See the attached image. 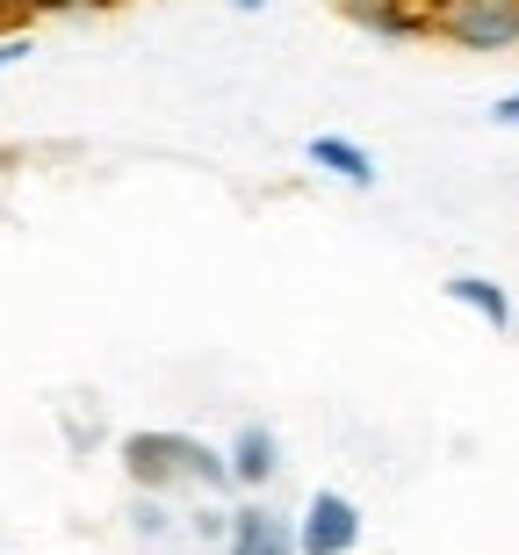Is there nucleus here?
<instances>
[{
    "label": "nucleus",
    "mask_w": 519,
    "mask_h": 555,
    "mask_svg": "<svg viewBox=\"0 0 519 555\" xmlns=\"http://www.w3.org/2000/svg\"><path fill=\"white\" fill-rule=\"evenodd\" d=\"M0 8H8V0H0Z\"/></svg>",
    "instance_id": "obj_18"
},
{
    "label": "nucleus",
    "mask_w": 519,
    "mask_h": 555,
    "mask_svg": "<svg viewBox=\"0 0 519 555\" xmlns=\"http://www.w3.org/2000/svg\"><path fill=\"white\" fill-rule=\"evenodd\" d=\"M15 59H29V37H22V29H15V37H0V73H8Z\"/></svg>",
    "instance_id": "obj_11"
},
{
    "label": "nucleus",
    "mask_w": 519,
    "mask_h": 555,
    "mask_svg": "<svg viewBox=\"0 0 519 555\" xmlns=\"http://www.w3.org/2000/svg\"><path fill=\"white\" fill-rule=\"evenodd\" d=\"M29 8H43V15H73V8H94V0H29Z\"/></svg>",
    "instance_id": "obj_12"
},
{
    "label": "nucleus",
    "mask_w": 519,
    "mask_h": 555,
    "mask_svg": "<svg viewBox=\"0 0 519 555\" xmlns=\"http://www.w3.org/2000/svg\"><path fill=\"white\" fill-rule=\"evenodd\" d=\"M368 37H382V43H404V37H426L433 29V15H418L412 0H375L368 15H353Z\"/></svg>",
    "instance_id": "obj_8"
},
{
    "label": "nucleus",
    "mask_w": 519,
    "mask_h": 555,
    "mask_svg": "<svg viewBox=\"0 0 519 555\" xmlns=\"http://www.w3.org/2000/svg\"><path fill=\"white\" fill-rule=\"evenodd\" d=\"M224 462H231V483H238V491H268L274 476H282V440H274V426L246 418V426L231 433Z\"/></svg>",
    "instance_id": "obj_4"
},
{
    "label": "nucleus",
    "mask_w": 519,
    "mask_h": 555,
    "mask_svg": "<svg viewBox=\"0 0 519 555\" xmlns=\"http://www.w3.org/2000/svg\"><path fill=\"white\" fill-rule=\"evenodd\" d=\"M491 116H498V124H519V87H512V94H505L498 108H491Z\"/></svg>",
    "instance_id": "obj_13"
},
{
    "label": "nucleus",
    "mask_w": 519,
    "mask_h": 555,
    "mask_svg": "<svg viewBox=\"0 0 519 555\" xmlns=\"http://www.w3.org/2000/svg\"><path fill=\"white\" fill-rule=\"evenodd\" d=\"M433 29L462 51H512L519 0H447V8H433Z\"/></svg>",
    "instance_id": "obj_2"
},
{
    "label": "nucleus",
    "mask_w": 519,
    "mask_h": 555,
    "mask_svg": "<svg viewBox=\"0 0 519 555\" xmlns=\"http://www.w3.org/2000/svg\"><path fill=\"white\" fill-rule=\"evenodd\" d=\"M124 476L138 491H181V483H203V491H231V462L217 448H203L195 433H130L124 440Z\"/></svg>",
    "instance_id": "obj_1"
},
{
    "label": "nucleus",
    "mask_w": 519,
    "mask_h": 555,
    "mask_svg": "<svg viewBox=\"0 0 519 555\" xmlns=\"http://www.w3.org/2000/svg\"><path fill=\"white\" fill-rule=\"evenodd\" d=\"M426 8H447V0H426Z\"/></svg>",
    "instance_id": "obj_16"
},
{
    "label": "nucleus",
    "mask_w": 519,
    "mask_h": 555,
    "mask_svg": "<svg viewBox=\"0 0 519 555\" xmlns=\"http://www.w3.org/2000/svg\"><path fill=\"white\" fill-rule=\"evenodd\" d=\"M361 548V505L347 491H311L296 519V555H353Z\"/></svg>",
    "instance_id": "obj_3"
},
{
    "label": "nucleus",
    "mask_w": 519,
    "mask_h": 555,
    "mask_svg": "<svg viewBox=\"0 0 519 555\" xmlns=\"http://www.w3.org/2000/svg\"><path fill=\"white\" fill-rule=\"evenodd\" d=\"M231 8H246V15H260V8H268V0H231Z\"/></svg>",
    "instance_id": "obj_15"
},
{
    "label": "nucleus",
    "mask_w": 519,
    "mask_h": 555,
    "mask_svg": "<svg viewBox=\"0 0 519 555\" xmlns=\"http://www.w3.org/2000/svg\"><path fill=\"white\" fill-rule=\"evenodd\" d=\"M224 555H296V519H282L274 505H238Z\"/></svg>",
    "instance_id": "obj_5"
},
{
    "label": "nucleus",
    "mask_w": 519,
    "mask_h": 555,
    "mask_svg": "<svg viewBox=\"0 0 519 555\" xmlns=\"http://www.w3.org/2000/svg\"><path fill=\"white\" fill-rule=\"evenodd\" d=\"M130 527H138V534H145V541H159V534H167V527H173L167 498H159V491H138V505H130Z\"/></svg>",
    "instance_id": "obj_9"
},
{
    "label": "nucleus",
    "mask_w": 519,
    "mask_h": 555,
    "mask_svg": "<svg viewBox=\"0 0 519 555\" xmlns=\"http://www.w3.org/2000/svg\"><path fill=\"white\" fill-rule=\"evenodd\" d=\"M303 152H311V166H325L333 181H347V188H375V152H368V144L333 138V130H325V138H311Z\"/></svg>",
    "instance_id": "obj_6"
},
{
    "label": "nucleus",
    "mask_w": 519,
    "mask_h": 555,
    "mask_svg": "<svg viewBox=\"0 0 519 555\" xmlns=\"http://www.w3.org/2000/svg\"><path fill=\"white\" fill-rule=\"evenodd\" d=\"M447 304L477 310V318H483L491 332H505V325H512V296H505L498 282H483V274H455V282H447Z\"/></svg>",
    "instance_id": "obj_7"
},
{
    "label": "nucleus",
    "mask_w": 519,
    "mask_h": 555,
    "mask_svg": "<svg viewBox=\"0 0 519 555\" xmlns=\"http://www.w3.org/2000/svg\"><path fill=\"white\" fill-rule=\"evenodd\" d=\"M94 8H116V0H94Z\"/></svg>",
    "instance_id": "obj_17"
},
{
    "label": "nucleus",
    "mask_w": 519,
    "mask_h": 555,
    "mask_svg": "<svg viewBox=\"0 0 519 555\" xmlns=\"http://www.w3.org/2000/svg\"><path fill=\"white\" fill-rule=\"evenodd\" d=\"M325 8H339V15H368L375 0H325Z\"/></svg>",
    "instance_id": "obj_14"
},
{
    "label": "nucleus",
    "mask_w": 519,
    "mask_h": 555,
    "mask_svg": "<svg viewBox=\"0 0 519 555\" xmlns=\"http://www.w3.org/2000/svg\"><path fill=\"white\" fill-rule=\"evenodd\" d=\"M195 519V541H224L231 534V513H217V505H203V513H187Z\"/></svg>",
    "instance_id": "obj_10"
}]
</instances>
